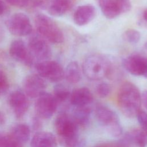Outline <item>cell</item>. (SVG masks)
<instances>
[{
	"mask_svg": "<svg viewBox=\"0 0 147 147\" xmlns=\"http://www.w3.org/2000/svg\"><path fill=\"white\" fill-rule=\"evenodd\" d=\"M144 77H145V78H146V79H147V70H146V72H145V75H144Z\"/></svg>",
	"mask_w": 147,
	"mask_h": 147,
	"instance_id": "41",
	"label": "cell"
},
{
	"mask_svg": "<svg viewBox=\"0 0 147 147\" xmlns=\"http://www.w3.org/2000/svg\"><path fill=\"white\" fill-rule=\"evenodd\" d=\"M113 142H107V143H103L99 144L95 147H113Z\"/></svg>",
	"mask_w": 147,
	"mask_h": 147,
	"instance_id": "35",
	"label": "cell"
},
{
	"mask_svg": "<svg viewBox=\"0 0 147 147\" xmlns=\"http://www.w3.org/2000/svg\"><path fill=\"white\" fill-rule=\"evenodd\" d=\"M36 69L39 76L51 82H58L64 78L63 68L55 61H40L36 65Z\"/></svg>",
	"mask_w": 147,
	"mask_h": 147,
	"instance_id": "6",
	"label": "cell"
},
{
	"mask_svg": "<svg viewBox=\"0 0 147 147\" xmlns=\"http://www.w3.org/2000/svg\"><path fill=\"white\" fill-rule=\"evenodd\" d=\"M117 103L125 116L128 118L137 116L141 104V95L137 87L130 82L123 83L118 91Z\"/></svg>",
	"mask_w": 147,
	"mask_h": 147,
	"instance_id": "1",
	"label": "cell"
},
{
	"mask_svg": "<svg viewBox=\"0 0 147 147\" xmlns=\"http://www.w3.org/2000/svg\"><path fill=\"white\" fill-rule=\"evenodd\" d=\"M0 147H22V144L15 139L11 134L1 136Z\"/></svg>",
	"mask_w": 147,
	"mask_h": 147,
	"instance_id": "25",
	"label": "cell"
},
{
	"mask_svg": "<svg viewBox=\"0 0 147 147\" xmlns=\"http://www.w3.org/2000/svg\"><path fill=\"white\" fill-rule=\"evenodd\" d=\"M78 125L73 117L64 112L60 113L55 121L56 131L65 147H82L83 142L78 134Z\"/></svg>",
	"mask_w": 147,
	"mask_h": 147,
	"instance_id": "2",
	"label": "cell"
},
{
	"mask_svg": "<svg viewBox=\"0 0 147 147\" xmlns=\"http://www.w3.org/2000/svg\"><path fill=\"white\" fill-rule=\"evenodd\" d=\"M91 112V109L87 106L76 107L72 117L78 126H84L89 122Z\"/></svg>",
	"mask_w": 147,
	"mask_h": 147,
	"instance_id": "22",
	"label": "cell"
},
{
	"mask_svg": "<svg viewBox=\"0 0 147 147\" xmlns=\"http://www.w3.org/2000/svg\"><path fill=\"white\" fill-rule=\"evenodd\" d=\"M8 102L12 108L17 118H21L28 111L29 102L27 95L21 91H14L12 92L9 98Z\"/></svg>",
	"mask_w": 147,
	"mask_h": 147,
	"instance_id": "13",
	"label": "cell"
},
{
	"mask_svg": "<svg viewBox=\"0 0 147 147\" xmlns=\"http://www.w3.org/2000/svg\"><path fill=\"white\" fill-rule=\"evenodd\" d=\"M41 125V123L40 122V121L38 119V118H35L33 119V127L34 128V129H38Z\"/></svg>",
	"mask_w": 147,
	"mask_h": 147,
	"instance_id": "34",
	"label": "cell"
},
{
	"mask_svg": "<svg viewBox=\"0 0 147 147\" xmlns=\"http://www.w3.org/2000/svg\"><path fill=\"white\" fill-rule=\"evenodd\" d=\"M74 4V0H51L47 8L51 16L60 17L71 10Z\"/></svg>",
	"mask_w": 147,
	"mask_h": 147,
	"instance_id": "17",
	"label": "cell"
},
{
	"mask_svg": "<svg viewBox=\"0 0 147 147\" xmlns=\"http://www.w3.org/2000/svg\"><path fill=\"white\" fill-rule=\"evenodd\" d=\"M141 102L147 110V90L144 91L141 95Z\"/></svg>",
	"mask_w": 147,
	"mask_h": 147,
	"instance_id": "32",
	"label": "cell"
},
{
	"mask_svg": "<svg viewBox=\"0 0 147 147\" xmlns=\"http://www.w3.org/2000/svg\"><path fill=\"white\" fill-rule=\"evenodd\" d=\"M10 134L20 143H25L30 138V128L25 123L17 124L11 129Z\"/></svg>",
	"mask_w": 147,
	"mask_h": 147,
	"instance_id": "21",
	"label": "cell"
},
{
	"mask_svg": "<svg viewBox=\"0 0 147 147\" xmlns=\"http://www.w3.org/2000/svg\"><path fill=\"white\" fill-rule=\"evenodd\" d=\"M57 102L53 95L44 92L36 99L34 109L38 117L41 118H49L55 112Z\"/></svg>",
	"mask_w": 147,
	"mask_h": 147,
	"instance_id": "9",
	"label": "cell"
},
{
	"mask_svg": "<svg viewBox=\"0 0 147 147\" xmlns=\"http://www.w3.org/2000/svg\"><path fill=\"white\" fill-rule=\"evenodd\" d=\"M118 6L121 13H126L131 7L130 0H113Z\"/></svg>",
	"mask_w": 147,
	"mask_h": 147,
	"instance_id": "28",
	"label": "cell"
},
{
	"mask_svg": "<svg viewBox=\"0 0 147 147\" xmlns=\"http://www.w3.org/2000/svg\"><path fill=\"white\" fill-rule=\"evenodd\" d=\"M9 53L11 57L27 67L33 65L34 60L31 55L28 46L21 40L12 41L9 47Z\"/></svg>",
	"mask_w": 147,
	"mask_h": 147,
	"instance_id": "10",
	"label": "cell"
},
{
	"mask_svg": "<svg viewBox=\"0 0 147 147\" xmlns=\"http://www.w3.org/2000/svg\"><path fill=\"white\" fill-rule=\"evenodd\" d=\"M34 22L38 34L48 42L53 44L63 42L64 37L62 30L51 17L38 14L36 16Z\"/></svg>",
	"mask_w": 147,
	"mask_h": 147,
	"instance_id": "4",
	"label": "cell"
},
{
	"mask_svg": "<svg viewBox=\"0 0 147 147\" xmlns=\"http://www.w3.org/2000/svg\"><path fill=\"white\" fill-rule=\"evenodd\" d=\"M96 15L95 7L91 5H83L79 6L75 10L73 20L78 26H84L91 22Z\"/></svg>",
	"mask_w": 147,
	"mask_h": 147,
	"instance_id": "14",
	"label": "cell"
},
{
	"mask_svg": "<svg viewBox=\"0 0 147 147\" xmlns=\"http://www.w3.org/2000/svg\"><path fill=\"white\" fill-rule=\"evenodd\" d=\"M9 87L8 78L6 74L0 70V96L6 92Z\"/></svg>",
	"mask_w": 147,
	"mask_h": 147,
	"instance_id": "27",
	"label": "cell"
},
{
	"mask_svg": "<svg viewBox=\"0 0 147 147\" xmlns=\"http://www.w3.org/2000/svg\"><path fill=\"white\" fill-rule=\"evenodd\" d=\"M3 36H4L3 30L2 28L1 27V26L0 25V42H1V40L3 38Z\"/></svg>",
	"mask_w": 147,
	"mask_h": 147,
	"instance_id": "38",
	"label": "cell"
},
{
	"mask_svg": "<svg viewBox=\"0 0 147 147\" xmlns=\"http://www.w3.org/2000/svg\"><path fill=\"white\" fill-rule=\"evenodd\" d=\"M103 14L108 19H114L121 13V10L113 0H97Z\"/></svg>",
	"mask_w": 147,
	"mask_h": 147,
	"instance_id": "18",
	"label": "cell"
},
{
	"mask_svg": "<svg viewBox=\"0 0 147 147\" xmlns=\"http://www.w3.org/2000/svg\"><path fill=\"white\" fill-rule=\"evenodd\" d=\"M144 47H145V49L146 50V51L147 52V42L145 44V45H144Z\"/></svg>",
	"mask_w": 147,
	"mask_h": 147,
	"instance_id": "40",
	"label": "cell"
},
{
	"mask_svg": "<svg viewBox=\"0 0 147 147\" xmlns=\"http://www.w3.org/2000/svg\"><path fill=\"white\" fill-rule=\"evenodd\" d=\"M7 3L19 8L27 7L30 5V0H5Z\"/></svg>",
	"mask_w": 147,
	"mask_h": 147,
	"instance_id": "29",
	"label": "cell"
},
{
	"mask_svg": "<svg viewBox=\"0 0 147 147\" xmlns=\"http://www.w3.org/2000/svg\"><path fill=\"white\" fill-rule=\"evenodd\" d=\"M142 16H143L144 19L146 21H147V9H146L144 11Z\"/></svg>",
	"mask_w": 147,
	"mask_h": 147,
	"instance_id": "39",
	"label": "cell"
},
{
	"mask_svg": "<svg viewBox=\"0 0 147 147\" xmlns=\"http://www.w3.org/2000/svg\"><path fill=\"white\" fill-rule=\"evenodd\" d=\"M6 26L13 35L25 36L32 32V25L29 18L24 13H17L6 21Z\"/></svg>",
	"mask_w": 147,
	"mask_h": 147,
	"instance_id": "7",
	"label": "cell"
},
{
	"mask_svg": "<svg viewBox=\"0 0 147 147\" xmlns=\"http://www.w3.org/2000/svg\"><path fill=\"white\" fill-rule=\"evenodd\" d=\"M5 9H6V6L3 1L0 0V16H1L4 13Z\"/></svg>",
	"mask_w": 147,
	"mask_h": 147,
	"instance_id": "33",
	"label": "cell"
},
{
	"mask_svg": "<svg viewBox=\"0 0 147 147\" xmlns=\"http://www.w3.org/2000/svg\"><path fill=\"white\" fill-rule=\"evenodd\" d=\"M111 92V86L106 82L100 83L96 87V92L100 98H104L108 96L110 94Z\"/></svg>",
	"mask_w": 147,
	"mask_h": 147,
	"instance_id": "26",
	"label": "cell"
},
{
	"mask_svg": "<svg viewBox=\"0 0 147 147\" xmlns=\"http://www.w3.org/2000/svg\"><path fill=\"white\" fill-rule=\"evenodd\" d=\"M5 123V117L4 114L0 110V125H3Z\"/></svg>",
	"mask_w": 147,
	"mask_h": 147,
	"instance_id": "36",
	"label": "cell"
},
{
	"mask_svg": "<svg viewBox=\"0 0 147 147\" xmlns=\"http://www.w3.org/2000/svg\"><path fill=\"white\" fill-rule=\"evenodd\" d=\"M95 116L98 122L111 136L119 137L122 129L117 113L103 105H98L95 108Z\"/></svg>",
	"mask_w": 147,
	"mask_h": 147,
	"instance_id": "5",
	"label": "cell"
},
{
	"mask_svg": "<svg viewBox=\"0 0 147 147\" xmlns=\"http://www.w3.org/2000/svg\"><path fill=\"white\" fill-rule=\"evenodd\" d=\"M28 49L34 60H48L52 56V50L48 41L39 34H33L29 39Z\"/></svg>",
	"mask_w": 147,
	"mask_h": 147,
	"instance_id": "8",
	"label": "cell"
},
{
	"mask_svg": "<svg viewBox=\"0 0 147 147\" xmlns=\"http://www.w3.org/2000/svg\"><path fill=\"white\" fill-rule=\"evenodd\" d=\"M31 147H57V140L50 132L40 131L32 138Z\"/></svg>",
	"mask_w": 147,
	"mask_h": 147,
	"instance_id": "16",
	"label": "cell"
},
{
	"mask_svg": "<svg viewBox=\"0 0 147 147\" xmlns=\"http://www.w3.org/2000/svg\"><path fill=\"white\" fill-rule=\"evenodd\" d=\"M111 60L101 54H92L84 60L82 71L86 77L91 80H99L108 76Z\"/></svg>",
	"mask_w": 147,
	"mask_h": 147,
	"instance_id": "3",
	"label": "cell"
},
{
	"mask_svg": "<svg viewBox=\"0 0 147 147\" xmlns=\"http://www.w3.org/2000/svg\"><path fill=\"white\" fill-rule=\"evenodd\" d=\"M47 84L44 79L38 74L28 75L23 82L25 94L30 98H37L45 92Z\"/></svg>",
	"mask_w": 147,
	"mask_h": 147,
	"instance_id": "11",
	"label": "cell"
},
{
	"mask_svg": "<svg viewBox=\"0 0 147 147\" xmlns=\"http://www.w3.org/2000/svg\"><path fill=\"white\" fill-rule=\"evenodd\" d=\"M1 135L0 134V139H1Z\"/></svg>",
	"mask_w": 147,
	"mask_h": 147,
	"instance_id": "42",
	"label": "cell"
},
{
	"mask_svg": "<svg viewBox=\"0 0 147 147\" xmlns=\"http://www.w3.org/2000/svg\"><path fill=\"white\" fill-rule=\"evenodd\" d=\"M51 0H30V5L34 7L47 9Z\"/></svg>",
	"mask_w": 147,
	"mask_h": 147,
	"instance_id": "30",
	"label": "cell"
},
{
	"mask_svg": "<svg viewBox=\"0 0 147 147\" xmlns=\"http://www.w3.org/2000/svg\"><path fill=\"white\" fill-rule=\"evenodd\" d=\"M113 147H129L126 143H114Z\"/></svg>",
	"mask_w": 147,
	"mask_h": 147,
	"instance_id": "37",
	"label": "cell"
},
{
	"mask_svg": "<svg viewBox=\"0 0 147 147\" xmlns=\"http://www.w3.org/2000/svg\"><path fill=\"white\" fill-rule=\"evenodd\" d=\"M138 121L142 127V129L147 131V113L144 111H140L137 115Z\"/></svg>",
	"mask_w": 147,
	"mask_h": 147,
	"instance_id": "31",
	"label": "cell"
},
{
	"mask_svg": "<svg viewBox=\"0 0 147 147\" xmlns=\"http://www.w3.org/2000/svg\"><path fill=\"white\" fill-rule=\"evenodd\" d=\"M64 78L71 84L78 83L82 78L81 69L78 63L76 61L69 62L64 70Z\"/></svg>",
	"mask_w": 147,
	"mask_h": 147,
	"instance_id": "19",
	"label": "cell"
},
{
	"mask_svg": "<svg viewBox=\"0 0 147 147\" xmlns=\"http://www.w3.org/2000/svg\"><path fill=\"white\" fill-rule=\"evenodd\" d=\"M71 92L65 85L62 84H56L53 88V96L58 102H64L69 98Z\"/></svg>",
	"mask_w": 147,
	"mask_h": 147,
	"instance_id": "23",
	"label": "cell"
},
{
	"mask_svg": "<svg viewBox=\"0 0 147 147\" xmlns=\"http://www.w3.org/2000/svg\"><path fill=\"white\" fill-rule=\"evenodd\" d=\"M123 38L129 43L137 44L140 40V33L134 29H129L125 31L122 35Z\"/></svg>",
	"mask_w": 147,
	"mask_h": 147,
	"instance_id": "24",
	"label": "cell"
},
{
	"mask_svg": "<svg viewBox=\"0 0 147 147\" xmlns=\"http://www.w3.org/2000/svg\"><path fill=\"white\" fill-rule=\"evenodd\" d=\"M123 66L130 74L144 76L147 70V57L139 54L130 55L123 60Z\"/></svg>",
	"mask_w": 147,
	"mask_h": 147,
	"instance_id": "12",
	"label": "cell"
},
{
	"mask_svg": "<svg viewBox=\"0 0 147 147\" xmlns=\"http://www.w3.org/2000/svg\"><path fill=\"white\" fill-rule=\"evenodd\" d=\"M126 140L131 142L138 147L147 146V131L144 129L131 131L127 134Z\"/></svg>",
	"mask_w": 147,
	"mask_h": 147,
	"instance_id": "20",
	"label": "cell"
},
{
	"mask_svg": "<svg viewBox=\"0 0 147 147\" xmlns=\"http://www.w3.org/2000/svg\"><path fill=\"white\" fill-rule=\"evenodd\" d=\"M71 103L75 107L85 106L90 104L93 100V95L91 91L86 87L75 89L71 92Z\"/></svg>",
	"mask_w": 147,
	"mask_h": 147,
	"instance_id": "15",
	"label": "cell"
}]
</instances>
